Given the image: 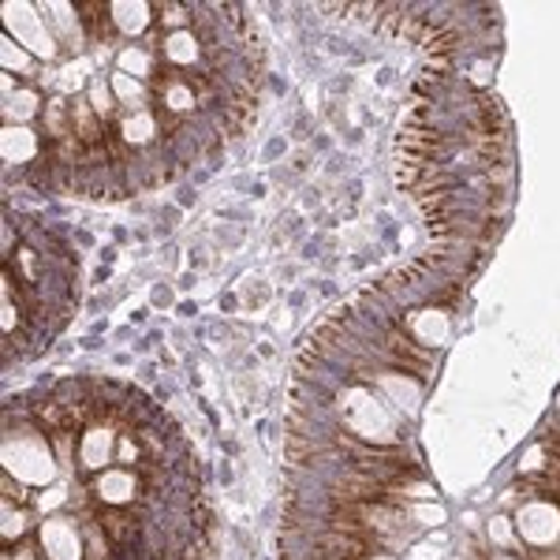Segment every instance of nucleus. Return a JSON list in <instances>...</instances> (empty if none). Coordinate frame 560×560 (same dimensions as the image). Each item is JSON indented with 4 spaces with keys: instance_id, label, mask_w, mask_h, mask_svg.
I'll return each mask as SVG.
<instances>
[{
    "instance_id": "nucleus-1",
    "label": "nucleus",
    "mask_w": 560,
    "mask_h": 560,
    "mask_svg": "<svg viewBox=\"0 0 560 560\" xmlns=\"http://www.w3.org/2000/svg\"><path fill=\"white\" fill-rule=\"evenodd\" d=\"M191 438L113 377H45L4 404L0 560H210Z\"/></svg>"
},
{
    "instance_id": "nucleus-2",
    "label": "nucleus",
    "mask_w": 560,
    "mask_h": 560,
    "mask_svg": "<svg viewBox=\"0 0 560 560\" xmlns=\"http://www.w3.org/2000/svg\"><path fill=\"white\" fill-rule=\"evenodd\" d=\"M284 459L277 560H560V385L530 453L501 471H441L411 438Z\"/></svg>"
},
{
    "instance_id": "nucleus-3",
    "label": "nucleus",
    "mask_w": 560,
    "mask_h": 560,
    "mask_svg": "<svg viewBox=\"0 0 560 560\" xmlns=\"http://www.w3.org/2000/svg\"><path fill=\"white\" fill-rule=\"evenodd\" d=\"M501 57H430L396 147L433 243L497 250L516 206V131L493 90Z\"/></svg>"
},
{
    "instance_id": "nucleus-4",
    "label": "nucleus",
    "mask_w": 560,
    "mask_h": 560,
    "mask_svg": "<svg viewBox=\"0 0 560 560\" xmlns=\"http://www.w3.org/2000/svg\"><path fill=\"white\" fill-rule=\"evenodd\" d=\"M79 306L75 247L38 217L4 210V366L38 359Z\"/></svg>"
}]
</instances>
